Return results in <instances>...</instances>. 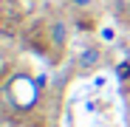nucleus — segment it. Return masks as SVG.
Listing matches in <instances>:
<instances>
[{
    "instance_id": "3",
    "label": "nucleus",
    "mask_w": 130,
    "mask_h": 127,
    "mask_svg": "<svg viewBox=\"0 0 130 127\" xmlns=\"http://www.w3.org/2000/svg\"><path fill=\"white\" fill-rule=\"evenodd\" d=\"M51 40H54V45H57V48L65 45V23H59V20H57V23L51 26Z\"/></svg>"
},
{
    "instance_id": "1",
    "label": "nucleus",
    "mask_w": 130,
    "mask_h": 127,
    "mask_svg": "<svg viewBox=\"0 0 130 127\" xmlns=\"http://www.w3.org/2000/svg\"><path fill=\"white\" fill-rule=\"evenodd\" d=\"M6 96L20 113H31L40 104V82L28 74H14L6 85Z\"/></svg>"
},
{
    "instance_id": "2",
    "label": "nucleus",
    "mask_w": 130,
    "mask_h": 127,
    "mask_svg": "<svg viewBox=\"0 0 130 127\" xmlns=\"http://www.w3.org/2000/svg\"><path fill=\"white\" fill-rule=\"evenodd\" d=\"M102 62H105L102 48L88 45V48H82V51L76 54V71H79V74H93V71L102 68Z\"/></svg>"
},
{
    "instance_id": "4",
    "label": "nucleus",
    "mask_w": 130,
    "mask_h": 127,
    "mask_svg": "<svg viewBox=\"0 0 130 127\" xmlns=\"http://www.w3.org/2000/svg\"><path fill=\"white\" fill-rule=\"evenodd\" d=\"M65 3H71L74 9H91V6H93V0H65Z\"/></svg>"
},
{
    "instance_id": "5",
    "label": "nucleus",
    "mask_w": 130,
    "mask_h": 127,
    "mask_svg": "<svg viewBox=\"0 0 130 127\" xmlns=\"http://www.w3.org/2000/svg\"><path fill=\"white\" fill-rule=\"evenodd\" d=\"M0 68H3V59H0Z\"/></svg>"
}]
</instances>
